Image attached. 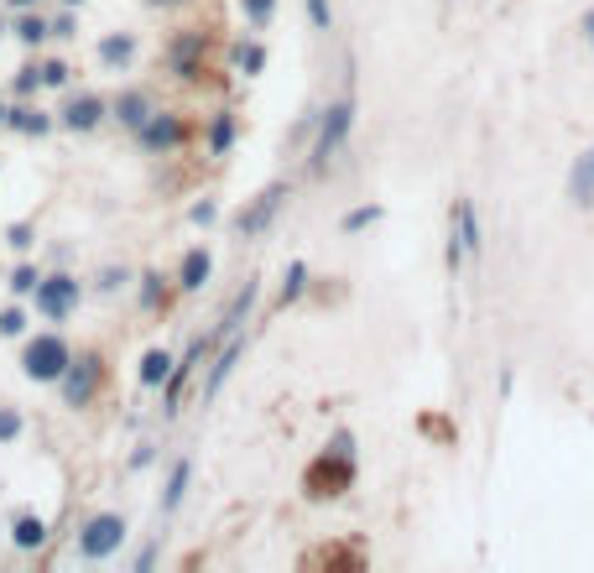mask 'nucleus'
<instances>
[{
  "mask_svg": "<svg viewBox=\"0 0 594 573\" xmlns=\"http://www.w3.org/2000/svg\"><path fill=\"white\" fill-rule=\"evenodd\" d=\"M69 365H73V350H69V339H58V334H37L21 350V371L32 375V381H63Z\"/></svg>",
  "mask_w": 594,
  "mask_h": 573,
  "instance_id": "nucleus-1",
  "label": "nucleus"
},
{
  "mask_svg": "<svg viewBox=\"0 0 594 573\" xmlns=\"http://www.w3.org/2000/svg\"><path fill=\"white\" fill-rule=\"evenodd\" d=\"M350 125H355V100H340L329 104L319 120V141H313V172L329 168V157L344 147V135H350Z\"/></svg>",
  "mask_w": 594,
  "mask_h": 573,
  "instance_id": "nucleus-2",
  "label": "nucleus"
},
{
  "mask_svg": "<svg viewBox=\"0 0 594 573\" xmlns=\"http://www.w3.org/2000/svg\"><path fill=\"white\" fill-rule=\"evenodd\" d=\"M120 542H125V522H120L115 511H100V516H89L84 532H79V557L104 563L110 553H120Z\"/></svg>",
  "mask_w": 594,
  "mask_h": 573,
  "instance_id": "nucleus-3",
  "label": "nucleus"
},
{
  "mask_svg": "<svg viewBox=\"0 0 594 573\" xmlns=\"http://www.w3.org/2000/svg\"><path fill=\"white\" fill-rule=\"evenodd\" d=\"M79 308V277H42L37 282V313L42 319H69Z\"/></svg>",
  "mask_w": 594,
  "mask_h": 573,
  "instance_id": "nucleus-4",
  "label": "nucleus"
},
{
  "mask_svg": "<svg viewBox=\"0 0 594 573\" xmlns=\"http://www.w3.org/2000/svg\"><path fill=\"white\" fill-rule=\"evenodd\" d=\"M464 255H480V224H475V203L459 199L454 203V240H449V271H459Z\"/></svg>",
  "mask_w": 594,
  "mask_h": 573,
  "instance_id": "nucleus-5",
  "label": "nucleus"
},
{
  "mask_svg": "<svg viewBox=\"0 0 594 573\" xmlns=\"http://www.w3.org/2000/svg\"><path fill=\"white\" fill-rule=\"evenodd\" d=\"M94 391H100V360H94V354H79L69 371H63V402L84 406Z\"/></svg>",
  "mask_w": 594,
  "mask_h": 573,
  "instance_id": "nucleus-6",
  "label": "nucleus"
},
{
  "mask_svg": "<svg viewBox=\"0 0 594 573\" xmlns=\"http://www.w3.org/2000/svg\"><path fill=\"white\" fill-rule=\"evenodd\" d=\"M137 141L147 152H172V147H183V120L168 115V110H157V115L137 131Z\"/></svg>",
  "mask_w": 594,
  "mask_h": 573,
  "instance_id": "nucleus-7",
  "label": "nucleus"
},
{
  "mask_svg": "<svg viewBox=\"0 0 594 573\" xmlns=\"http://www.w3.org/2000/svg\"><path fill=\"white\" fill-rule=\"evenodd\" d=\"M168 58H172V73H178V79H199V73H204V32H193V27L178 32Z\"/></svg>",
  "mask_w": 594,
  "mask_h": 573,
  "instance_id": "nucleus-8",
  "label": "nucleus"
},
{
  "mask_svg": "<svg viewBox=\"0 0 594 573\" xmlns=\"http://www.w3.org/2000/svg\"><path fill=\"white\" fill-rule=\"evenodd\" d=\"M282 199H288V188H282V183H276V188H266V193L255 199V209H251V214H240V220H235V230H240V235H261V230L272 224V214H276V209H282Z\"/></svg>",
  "mask_w": 594,
  "mask_h": 573,
  "instance_id": "nucleus-9",
  "label": "nucleus"
},
{
  "mask_svg": "<svg viewBox=\"0 0 594 573\" xmlns=\"http://www.w3.org/2000/svg\"><path fill=\"white\" fill-rule=\"evenodd\" d=\"M152 115H157V104H152V94H147V89H125V94L115 100V120L125 125V131H141Z\"/></svg>",
  "mask_w": 594,
  "mask_h": 573,
  "instance_id": "nucleus-10",
  "label": "nucleus"
},
{
  "mask_svg": "<svg viewBox=\"0 0 594 573\" xmlns=\"http://www.w3.org/2000/svg\"><path fill=\"white\" fill-rule=\"evenodd\" d=\"M568 193H574L578 209H594V147L574 162V172H568Z\"/></svg>",
  "mask_w": 594,
  "mask_h": 573,
  "instance_id": "nucleus-11",
  "label": "nucleus"
},
{
  "mask_svg": "<svg viewBox=\"0 0 594 573\" xmlns=\"http://www.w3.org/2000/svg\"><path fill=\"white\" fill-rule=\"evenodd\" d=\"M100 110L104 104L94 100V94H79V100L63 104V125H69V131H94V125H100Z\"/></svg>",
  "mask_w": 594,
  "mask_h": 573,
  "instance_id": "nucleus-12",
  "label": "nucleus"
},
{
  "mask_svg": "<svg viewBox=\"0 0 594 573\" xmlns=\"http://www.w3.org/2000/svg\"><path fill=\"white\" fill-rule=\"evenodd\" d=\"M209 271H214V255H209L204 245H199V251H188V255H183V271H178V286H183V292H199V286L209 282Z\"/></svg>",
  "mask_w": 594,
  "mask_h": 573,
  "instance_id": "nucleus-13",
  "label": "nucleus"
},
{
  "mask_svg": "<svg viewBox=\"0 0 594 573\" xmlns=\"http://www.w3.org/2000/svg\"><path fill=\"white\" fill-rule=\"evenodd\" d=\"M11 542H17L21 553H32V547L48 542V522H42V516H17V522H11Z\"/></svg>",
  "mask_w": 594,
  "mask_h": 573,
  "instance_id": "nucleus-14",
  "label": "nucleus"
},
{
  "mask_svg": "<svg viewBox=\"0 0 594 573\" xmlns=\"http://www.w3.org/2000/svg\"><path fill=\"white\" fill-rule=\"evenodd\" d=\"M188 480H193V459H178L168 474V495H162V511H178L188 495Z\"/></svg>",
  "mask_w": 594,
  "mask_h": 573,
  "instance_id": "nucleus-15",
  "label": "nucleus"
},
{
  "mask_svg": "<svg viewBox=\"0 0 594 573\" xmlns=\"http://www.w3.org/2000/svg\"><path fill=\"white\" fill-rule=\"evenodd\" d=\"M240 350H245V344H240L235 334H230V344H224V354L220 360H214V371H209V381H204V396H214V391L224 386V375L235 371V360H240Z\"/></svg>",
  "mask_w": 594,
  "mask_h": 573,
  "instance_id": "nucleus-16",
  "label": "nucleus"
},
{
  "mask_svg": "<svg viewBox=\"0 0 594 573\" xmlns=\"http://www.w3.org/2000/svg\"><path fill=\"white\" fill-rule=\"evenodd\" d=\"M131 58H137V37H131V32H120V37H104V42H100V63H110V68H125V63H131Z\"/></svg>",
  "mask_w": 594,
  "mask_h": 573,
  "instance_id": "nucleus-17",
  "label": "nucleus"
},
{
  "mask_svg": "<svg viewBox=\"0 0 594 573\" xmlns=\"http://www.w3.org/2000/svg\"><path fill=\"white\" fill-rule=\"evenodd\" d=\"M168 375H172V354L168 350H147V360H141V381H147V386H162Z\"/></svg>",
  "mask_w": 594,
  "mask_h": 573,
  "instance_id": "nucleus-18",
  "label": "nucleus"
},
{
  "mask_svg": "<svg viewBox=\"0 0 594 573\" xmlns=\"http://www.w3.org/2000/svg\"><path fill=\"white\" fill-rule=\"evenodd\" d=\"M251 303H255V282H245V286H240V298H235V303H230V313H224L220 334H235L240 323H245V313H251Z\"/></svg>",
  "mask_w": 594,
  "mask_h": 573,
  "instance_id": "nucleus-19",
  "label": "nucleus"
},
{
  "mask_svg": "<svg viewBox=\"0 0 594 573\" xmlns=\"http://www.w3.org/2000/svg\"><path fill=\"white\" fill-rule=\"evenodd\" d=\"M230 141H235V120H230V115H220V120H214V125H209V152H214V157H224V152H230Z\"/></svg>",
  "mask_w": 594,
  "mask_h": 573,
  "instance_id": "nucleus-20",
  "label": "nucleus"
},
{
  "mask_svg": "<svg viewBox=\"0 0 594 573\" xmlns=\"http://www.w3.org/2000/svg\"><path fill=\"white\" fill-rule=\"evenodd\" d=\"M303 282H308V267L303 261H292L288 277H282V303H298V298H303Z\"/></svg>",
  "mask_w": 594,
  "mask_h": 573,
  "instance_id": "nucleus-21",
  "label": "nucleus"
},
{
  "mask_svg": "<svg viewBox=\"0 0 594 573\" xmlns=\"http://www.w3.org/2000/svg\"><path fill=\"white\" fill-rule=\"evenodd\" d=\"M235 63L245 68V73H261V63H266V52H261V42H251V48L240 42V48H235Z\"/></svg>",
  "mask_w": 594,
  "mask_h": 573,
  "instance_id": "nucleus-22",
  "label": "nucleus"
},
{
  "mask_svg": "<svg viewBox=\"0 0 594 573\" xmlns=\"http://www.w3.org/2000/svg\"><path fill=\"white\" fill-rule=\"evenodd\" d=\"M272 6H276V0H240V11H245V21H251V27H266Z\"/></svg>",
  "mask_w": 594,
  "mask_h": 573,
  "instance_id": "nucleus-23",
  "label": "nucleus"
},
{
  "mask_svg": "<svg viewBox=\"0 0 594 573\" xmlns=\"http://www.w3.org/2000/svg\"><path fill=\"white\" fill-rule=\"evenodd\" d=\"M21 433V412L17 406H0V443H11Z\"/></svg>",
  "mask_w": 594,
  "mask_h": 573,
  "instance_id": "nucleus-24",
  "label": "nucleus"
},
{
  "mask_svg": "<svg viewBox=\"0 0 594 573\" xmlns=\"http://www.w3.org/2000/svg\"><path fill=\"white\" fill-rule=\"evenodd\" d=\"M308 17H313V27H319V32H329V27H334V11H329V0H308Z\"/></svg>",
  "mask_w": 594,
  "mask_h": 573,
  "instance_id": "nucleus-25",
  "label": "nucleus"
},
{
  "mask_svg": "<svg viewBox=\"0 0 594 573\" xmlns=\"http://www.w3.org/2000/svg\"><path fill=\"white\" fill-rule=\"evenodd\" d=\"M17 32H21V42H42V37H48V21H42V17H27V21H21V27H17Z\"/></svg>",
  "mask_w": 594,
  "mask_h": 573,
  "instance_id": "nucleus-26",
  "label": "nucleus"
},
{
  "mask_svg": "<svg viewBox=\"0 0 594 573\" xmlns=\"http://www.w3.org/2000/svg\"><path fill=\"white\" fill-rule=\"evenodd\" d=\"M375 220H381V209H355V214H344V230H365Z\"/></svg>",
  "mask_w": 594,
  "mask_h": 573,
  "instance_id": "nucleus-27",
  "label": "nucleus"
},
{
  "mask_svg": "<svg viewBox=\"0 0 594 573\" xmlns=\"http://www.w3.org/2000/svg\"><path fill=\"white\" fill-rule=\"evenodd\" d=\"M21 329H27L21 308H6V313H0V334H21Z\"/></svg>",
  "mask_w": 594,
  "mask_h": 573,
  "instance_id": "nucleus-28",
  "label": "nucleus"
},
{
  "mask_svg": "<svg viewBox=\"0 0 594 573\" xmlns=\"http://www.w3.org/2000/svg\"><path fill=\"white\" fill-rule=\"evenodd\" d=\"M37 282H42V277H37L32 267H21L17 277H11V286H17V292H37Z\"/></svg>",
  "mask_w": 594,
  "mask_h": 573,
  "instance_id": "nucleus-29",
  "label": "nucleus"
},
{
  "mask_svg": "<svg viewBox=\"0 0 594 573\" xmlns=\"http://www.w3.org/2000/svg\"><path fill=\"white\" fill-rule=\"evenodd\" d=\"M63 79H69V68H63V63H48V68H42V84H63Z\"/></svg>",
  "mask_w": 594,
  "mask_h": 573,
  "instance_id": "nucleus-30",
  "label": "nucleus"
},
{
  "mask_svg": "<svg viewBox=\"0 0 594 573\" xmlns=\"http://www.w3.org/2000/svg\"><path fill=\"white\" fill-rule=\"evenodd\" d=\"M147 6H188V0H147Z\"/></svg>",
  "mask_w": 594,
  "mask_h": 573,
  "instance_id": "nucleus-31",
  "label": "nucleus"
},
{
  "mask_svg": "<svg viewBox=\"0 0 594 573\" xmlns=\"http://www.w3.org/2000/svg\"><path fill=\"white\" fill-rule=\"evenodd\" d=\"M584 32H590V42H594V11H590V17H584Z\"/></svg>",
  "mask_w": 594,
  "mask_h": 573,
  "instance_id": "nucleus-32",
  "label": "nucleus"
}]
</instances>
